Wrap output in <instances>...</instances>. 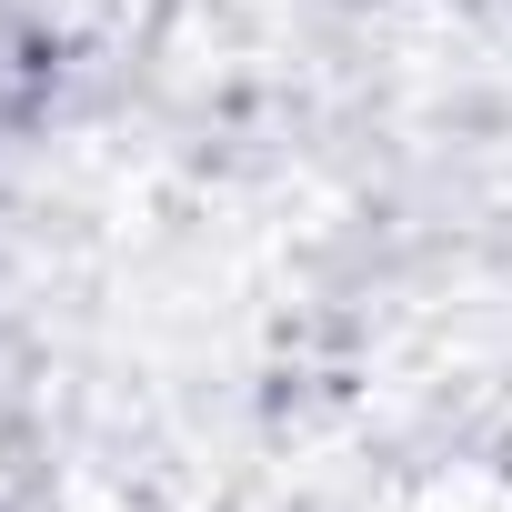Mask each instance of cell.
Returning <instances> with one entry per match:
<instances>
[]
</instances>
